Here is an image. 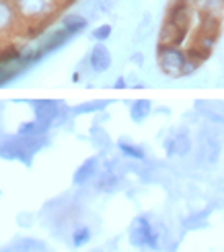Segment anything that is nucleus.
<instances>
[{"instance_id":"nucleus-1","label":"nucleus","mask_w":224,"mask_h":252,"mask_svg":"<svg viewBox=\"0 0 224 252\" xmlns=\"http://www.w3.org/2000/svg\"><path fill=\"white\" fill-rule=\"evenodd\" d=\"M46 145V139H35V136H15L0 145V155L4 159H19L23 163H31V155L39 151V147Z\"/></svg>"},{"instance_id":"nucleus-2","label":"nucleus","mask_w":224,"mask_h":252,"mask_svg":"<svg viewBox=\"0 0 224 252\" xmlns=\"http://www.w3.org/2000/svg\"><path fill=\"white\" fill-rule=\"evenodd\" d=\"M156 60H158V66H161V70L165 75L183 77V70L187 64V54L183 50H179L177 46H161L158 44Z\"/></svg>"},{"instance_id":"nucleus-3","label":"nucleus","mask_w":224,"mask_h":252,"mask_svg":"<svg viewBox=\"0 0 224 252\" xmlns=\"http://www.w3.org/2000/svg\"><path fill=\"white\" fill-rule=\"evenodd\" d=\"M51 4L54 0H15V6L25 21H51Z\"/></svg>"},{"instance_id":"nucleus-4","label":"nucleus","mask_w":224,"mask_h":252,"mask_svg":"<svg viewBox=\"0 0 224 252\" xmlns=\"http://www.w3.org/2000/svg\"><path fill=\"white\" fill-rule=\"evenodd\" d=\"M130 242L134 246H150L158 248V232H154L146 217H136L130 229Z\"/></svg>"},{"instance_id":"nucleus-5","label":"nucleus","mask_w":224,"mask_h":252,"mask_svg":"<svg viewBox=\"0 0 224 252\" xmlns=\"http://www.w3.org/2000/svg\"><path fill=\"white\" fill-rule=\"evenodd\" d=\"M191 19H194V15H191V6L181 2V0H173V4H171L169 10H167L165 23L171 25L173 29H177V31H181V33H187L189 27H191Z\"/></svg>"},{"instance_id":"nucleus-6","label":"nucleus","mask_w":224,"mask_h":252,"mask_svg":"<svg viewBox=\"0 0 224 252\" xmlns=\"http://www.w3.org/2000/svg\"><path fill=\"white\" fill-rule=\"evenodd\" d=\"M29 103L35 110V120L51 124V122H54V118L58 116L60 103L56 99H33V101H29Z\"/></svg>"},{"instance_id":"nucleus-7","label":"nucleus","mask_w":224,"mask_h":252,"mask_svg":"<svg viewBox=\"0 0 224 252\" xmlns=\"http://www.w3.org/2000/svg\"><path fill=\"white\" fill-rule=\"evenodd\" d=\"M19 21V10L10 0H0V33L15 29Z\"/></svg>"},{"instance_id":"nucleus-8","label":"nucleus","mask_w":224,"mask_h":252,"mask_svg":"<svg viewBox=\"0 0 224 252\" xmlns=\"http://www.w3.org/2000/svg\"><path fill=\"white\" fill-rule=\"evenodd\" d=\"M89 60H91V66L95 72H105L111 66V54H109V50L103 46V41H99V44L91 50Z\"/></svg>"},{"instance_id":"nucleus-9","label":"nucleus","mask_w":224,"mask_h":252,"mask_svg":"<svg viewBox=\"0 0 224 252\" xmlns=\"http://www.w3.org/2000/svg\"><path fill=\"white\" fill-rule=\"evenodd\" d=\"M72 35H74V33H72V31H68L66 27L60 29V31H54V33H51V35L44 41V44L37 48V50H39V54H41V56H46V54H50V52H54V50L62 48Z\"/></svg>"},{"instance_id":"nucleus-10","label":"nucleus","mask_w":224,"mask_h":252,"mask_svg":"<svg viewBox=\"0 0 224 252\" xmlns=\"http://www.w3.org/2000/svg\"><path fill=\"white\" fill-rule=\"evenodd\" d=\"M165 149H167V155H187L191 149V141L187 132H179L173 139H169L165 143Z\"/></svg>"},{"instance_id":"nucleus-11","label":"nucleus","mask_w":224,"mask_h":252,"mask_svg":"<svg viewBox=\"0 0 224 252\" xmlns=\"http://www.w3.org/2000/svg\"><path fill=\"white\" fill-rule=\"evenodd\" d=\"M97 163H99V159L97 157H89L87 161H84L76 172H74V184H84V182H89L91 178H93V174L97 172Z\"/></svg>"},{"instance_id":"nucleus-12","label":"nucleus","mask_w":224,"mask_h":252,"mask_svg":"<svg viewBox=\"0 0 224 252\" xmlns=\"http://www.w3.org/2000/svg\"><path fill=\"white\" fill-rule=\"evenodd\" d=\"M220 108H224V103L220 106V103H212V101H206V99L196 101V110H199L204 116H208L214 122H224V114H220Z\"/></svg>"},{"instance_id":"nucleus-13","label":"nucleus","mask_w":224,"mask_h":252,"mask_svg":"<svg viewBox=\"0 0 224 252\" xmlns=\"http://www.w3.org/2000/svg\"><path fill=\"white\" fill-rule=\"evenodd\" d=\"M51 124L41 122V120H33V122H25L19 126V134L21 136H41L44 132H48Z\"/></svg>"},{"instance_id":"nucleus-14","label":"nucleus","mask_w":224,"mask_h":252,"mask_svg":"<svg viewBox=\"0 0 224 252\" xmlns=\"http://www.w3.org/2000/svg\"><path fill=\"white\" fill-rule=\"evenodd\" d=\"M109 106V99H95V101H87V103H78V106L72 108V114H93V112H101Z\"/></svg>"},{"instance_id":"nucleus-15","label":"nucleus","mask_w":224,"mask_h":252,"mask_svg":"<svg viewBox=\"0 0 224 252\" xmlns=\"http://www.w3.org/2000/svg\"><path fill=\"white\" fill-rule=\"evenodd\" d=\"M150 110H152V103L150 99H138L134 101V106H132V120L134 122H144L146 116H150Z\"/></svg>"},{"instance_id":"nucleus-16","label":"nucleus","mask_w":224,"mask_h":252,"mask_svg":"<svg viewBox=\"0 0 224 252\" xmlns=\"http://www.w3.org/2000/svg\"><path fill=\"white\" fill-rule=\"evenodd\" d=\"M97 188L101 192H115L117 188H120V178H117L115 174H111V172L103 174L99 178V182H97Z\"/></svg>"},{"instance_id":"nucleus-17","label":"nucleus","mask_w":224,"mask_h":252,"mask_svg":"<svg viewBox=\"0 0 224 252\" xmlns=\"http://www.w3.org/2000/svg\"><path fill=\"white\" fill-rule=\"evenodd\" d=\"M198 8L206 15H220L224 8V0H199Z\"/></svg>"},{"instance_id":"nucleus-18","label":"nucleus","mask_w":224,"mask_h":252,"mask_svg":"<svg viewBox=\"0 0 224 252\" xmlns=\"http://www.w3.org/2000/svg\"><path fill=\"white\" fill-rule=\"evenodd\" d=\"M64 27L72 31V33H78L80 29L87 27V19L80 15H68V17H64Z\"/></svg>"},{"instance_id":"nucleus-19","label":"nucleus","mask_w":224,"mask_h":252,"mask_svg":"<svg viewBox=\"0 0 224 252\" xmlns=\"http://www.w3.org/2000/svg\"><path fill=\"white\" fill-rule=\"evenodd\" d=\"M117 147H120L122 153H124V155H127V157H134V159H144V151L140 149V147L130 145V143H125V141H122Z\"/></svg>"},{"instance_id":"nucleus-20","label":"nucleus","mask_w":224,"mask_h":252,"mask_svg":"<svg viewBox=\"0 0 224 252\" xmlns=\"http://www.w3.org/2000/svg\"><path fill=\"white\" fill-rule=\"evenodd\" d=\"M91 240V229L89 227H78L72 232V242L74 246H84Z\"/></svg>"},{"instance_id":"nucleus-21","label":"nucleus","mask_w":224,"mask_h":252,"mask_svg":"<svg viewBox=\"0 0 224 252\" xmlns=\"http://www.w3.org/2000/svg\"><path fill=\"white\" fill-rule=\"evenodd\" d=\"M109 35H111V25H101V27H97L93 31V37L97 41H105Z\"/></svg>"},{"instance_id":"nucleus-22","label":"nucleus","mask_w":224,"mask_h":252,"mask_svg":"<svg viewBox=\"0 0 224 252\" xmlns=\"http://www.w3.org/2000/svg\"><path fill=\"white\" fill-rule=\"evenodd\" d=\"M124 87H125V79H124V77H120V79L115 81V89H124Z\"/></svg>"},{"instance_id":"nucleus-23","label":"nucleus","mask_w":224,"mask_h":252,"mask_svg":"<svg viewBox=\"0 0 224 252\" xmlns=\"http://www.w3.org/2000/svg\"><path fill=\"white\" fill-rule=\"evenodd\" d=\"M181 2H185V4H189V6H198L199 0H181Z\"/></svg>"}]
</instances>
